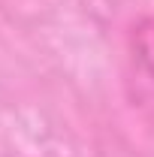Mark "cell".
I'll return each mask as SVG.
<instances>
[{"mask_svg":"<svg viewBox=\"0 0 154 157\" xmlns=\"http://www.w3.org/2000/svg\"><path fill=\"white\" fill-rule=\"evenodd\" d=\"M133 52L139 67L154 78V15H145L133 27Z\"/></svg>","mask_w":154,"mask_h":157,"instance_id":"obj_1","label":"cell"}]
</instances>
